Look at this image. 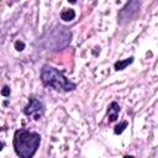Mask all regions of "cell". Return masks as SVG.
Masks as SVG:
<instances>
[{
    "label": "cell",
    "mask_w": 158,
    "mask_h": 158,
    "mask_svg": "<svg viewBox=\"0 0 158 158\" xmlns=\"http://www.w3.org/2000/svg\"><path fill=\"white\" fill-rule=\"evenodd\" d=\"M41 142V136L36 132H30L27 130L20 128L15 131L14 135V148L19 157L31 158L36 153Z\"/></svg>",
    "instance_id": "1"
},
{
    "label": "cell",
    "mask_w": 158,
    "mask_h": 158,
    "mask_svg": "<svg viewBox=\"0 0 158 158\" xmlns=\"http://www.w3.org/2000/svg\"><path fill=\"white\" fill-rule=\"evenodd\" d=\"M74 17H75V11L73 9H65V10H63L60 12V19L63 21H65V22L72 21Z\"/></svg>",
    "instance_id": "5"
},
{
    "label": "cell",
    "mask_w": 158,
    "mask_h": 158,
    "mask_svg": "<svg viewBox=\"0 0 158 158\" xmlns=\"http://www.w3.org/2000/svg\"><path fill=\"white\" fill-rule=\"evenodd\" d=\"M132 62H133V57H130V58H126V59H122V60H117L114 67H115L116 70H122V69H125L128 64H131Z\"/></svg>",
    "instance_id": "6"
},
{
    "label": "cell",
    "mask_w": 158,
    "mask_h": 158,
    "mask_svg": "<svg viewBox=\"0 0 158 158\" xmlns=\"http://www.w3.org/2000/svg\"><path fill=\"white\" fill-rule=\"evenodd\" d=\"M127 127V122L126 121H122L121 123H118V125H116L115 126V130H114V132L116 133V135H120V133H122L123 132V130Z\"/></svg>",
    "instance_id": "7"
},
{
    "label": "cell",
    "mask_w": 158,
    "mask_h": 158,
    "mask_svg": "<svg viewBox=\"0 0 158 158\" xmlns=\"http://www.w3.org/2000/svg\"><path fill=\"white\" fill-rule=\"evenodd\" d=\"M23 114L37 121L44 114V105L40 99L31 96V98H28V104L23 109Z\"/></svg>",
    "instance_id": "3"
},
{
    "label": "cell",
    "mask_w": 158,
    "mask_h": 158,
    "mask_svg": "<svg viewBox=\"0 0 158 158\" xmlns=\"http://www.w3.org/2000/svg\"><path fill=\"white\" fill-rule=\"evenodd\" d=\"M2 130H5V128H1V127H0V131H2ZM4 147H5V143H4V142H1V141H0V151H1V149H2V148H4Z\"/></svg>",
    "instance_id": "10"
},
{
    "label": "cell",
    "mask_w": 158,
    "mask_h": 158,
    "mask_svg": "<svg viewBox=\"0 0 158 158\" xmlns=\"http://www.w3.org/2000/svg\"><path fill=\"white\" fill-rule=\"evenodd\" d=\"M41 80L46 86H51L57 91H72L77 88V85L74 83H72L69 79H67L62 72H59L58 69L49 67V65H44L42 68L41 72Z\"/></svg>",
    "instance_id": "2"
},
{
    "label": "cell",
    "mask_w": 158,
    "mask_h": 158,
    "mask_svg": "<svg viewBox=\"0 0 158 158\" xmlns=\"http://www.w3.org/2000/svg\"><path fill=\"white\" fill-rule=\"evenodd\" d=\"M15 49L19 51V52L23 51V49H25V43H23L22 41H16V42H15Z\"/></svg>",
    "instance_id": "8"
},
{
    "label": "cell",
    "mask_w": 158,
    "mask_h": 158,
    "mask_svg": "<svg viewBox=\"0 0 158 158\" xmlns=\"http://www.w3.org/2000/svg\"><path fill=\"white\" fill-rule=\"evenodd\" d=\"M1 94H2L4 96H9V95H10V88H9V86H4L2 90H1Z\"/></svg>",
    "instance_id": "9"
},
{
    "label": "cell",
    "mask_w": 158,
    "mask_h": 158,
    "mask_svg": "<svg viewBox=\"0 0 158 158\" xmlns=\"http://www.w3.org/2000/svg\"><path fill=\"white\" fill-rule=\"evenodd\" d=\"M68 1H69V2H70V4H75V2H77V1H78V0H68Z\"/></svg>",
    "instance_id": "11"
},
{
    "label": "cell",
    "mask_w": 158,
    "mask_h": 158,
    "mask_svg": "<svg viewBox=\"0 0 158 158\" xmlns=\"http://www.w3.org/2000/svg\"><path fill=\"white\" fill-rule=\"evenodd\" d=\"M118 112H120V105L116 102V101H112L107 109V117H109V122H114L117 120V116H118Z\"/></svg>",
    "instance_id": "4"
}]
</instances>
